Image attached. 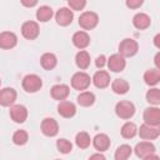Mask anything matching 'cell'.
I'll return each mask as SVG.
<instances>
[{"instance_id": "1", "label": "cell", "mask_w": 160, "mask_h": 160, "mask_svg": "<svg viewBox=\"0 0 160 160\" xmlns=\"http://www.w3.org/2000/svg\"><path fill=\"white\" fill-rule=\"evenodd\" d=\"M21 85H22V89L26 92H36L41 89L42 80L36 74H29V75L24 76L22 81H21Z\"/></svg>"}, {"instance_id": "2", "label": "cell", "mask_w": 160, "mask_h": 160, "mask_svg": "<svg viewBox=\"0 0 160 160\" xmlns=\"http://www.w3.org/2000/svg\"><path fill=\"white\" fill-rule=\"evenodd\" d=\"M115 112L120 119L129 120L134 116L135 114V105L131 101L128 100H121L115 105Z\"/></svg>"}, {"instance_id": "3", "label": "cell", "mask_w": 160, "mask_h": 160, "mask_svg": "<svg viewBox=\"0 0 160 160\" xmlns=\"http://www.w3.org/2000/svg\"><path fill=\"white\" fill-rule=\"evenodd\" d=\"M139 50V45L134 39H124L119 44V54L122 58H131Z\"/></svg>"}, {"instance_id": "4", "label": "cell", "mask_w": 160, "mask_h": 160, "mask_svg": "<svg viewBox=\"0 0 160 160\" xmlns=\"http://www.w3.org/2000/svg\"><path fill=\"white\" fill-rule=\"evenodd\" d=\"M90 82H91L90 76L84 71H78L71 76V86L75 90H79V91L86 90L89 88Z\"/></svg>"}, {"instance_id": "5", "label": "cell", "mask_w": 160, "mask_h": 160, "mask_svg": "<svg viewBox=\"0 0 160 160\" xmlns=\"http://www.w3.org/2000/svg\"><path fill=\"white\" fill-rule=\"evenodd\" d=\"M99 22V16L94 11H85L79 18V25L84 30H91L94 29Z\"/></svg>"}, {"instance_id": "6", "label": "cell", "mask_w": 160, "mask_h": 160, "mask_svg": "<svg viewBox=\"0 0 160 160\" xmlns=\"http://www.w3.org/2000/svg\"><path fill=\"white\" fill-rule=\"evenodd\" d=\"M21 34L28 40H35L39 36V34H40L39 24L36 21H32V20L25 21L21 25Z\"/></svg>"}, {"instance_id": "7", "label": "cell", "mask_w": 160, "mask_h": 160, "mask_svg": "<svg viewBox=\"0 0 160 160\" xmlns=\"http://www.w3.org/2000/svg\"><path fill=\"white\" fill-rule=\"evenodd\" d=\"M142 118H144V124L158 128L160 125V109L158 106L146 108Z\"/></svg>"}, {"instance_id": "8", "label": "cell", "mask_w": 160, "mask_h": 160, "mask_svg": "<svg viewBox=\"0 0 160 160\" xmlns=\"http://www.w3.org/2000/svg\"><path fill=\"white\" fill-rule=\"evenodd\" d=\"M106 65H108L109 70H111L114 72H120L125 69L126 61H125V58H122L120 54H112L106 60Z\"/></svg>"}, {"instance_id": "9", "label": "cell", "mask_w": 160, "mask_h": 160, "mask_svg": "<svg viewBox=\"0 0 160 160\" xmlns=\"http://www.w3.org/2000/svg\"><path fill=\"white\" fill-rule=\"evenodd\" d=\"M41 132L45 136H55L59 132V124L55 119L52 118H45L41 121Z\"/></svg>"}, {"instance_id": "10", "label": "cell", "mask_w": 160, "mask_h": 160, "mask_svg": "<svg viewBox=\"0 0 160 160\" xmlns=\"http://www.w3.org/2000/svg\"><path fill=\"white\" fill-rule=\"evenodd\" d=\"M16 90L12 88L0 89V105L1 106H12L16 100Z\"/></svg>"}, {"instance_id": "11", "label": "cell", "mask_w": 160, "mask_h": 160, "mask_svg": "<svg viewBox=\"0 0 160 160\" xmlns=\"http://www.w3.org/2000/svg\"><path fill=\"white\" fill-rule=\"evenodd\" d=\"M18 44V36L12 31H2L0 32V48L4 50H9L15 48Z\"/></svg>"}, {"instance_id": "12", "label": "cell", "mask_w": 160, "mask_h": 160, "mask_svg": "<svg viewBox=\"0 0 160 160\" xmlns=\"http://www.w3.org/2000/svg\"><path fill=\"white\" fill-rule=\"evenodd\" d=\"M74 14L69 8H60L55 14V20L60 26H68L72 22Z\"/></svg>"}, {"instance_id": "13", "label": "cell", "mask_w": 160, "mask_h": 160, "mask_svg": "<svg viewBox=\"0 0 160 160\" xmlns=\"http://www.w3.org/2000/svg\"><path fill=\"white\" fill-rule=\"evenodd\" d=\"M10 118L15 122L21 124L28 119V109L24 105H20V104L12 105L10 108Z\"/></svg>"}, {"instance_id": "14", "label": "cell", "mask_w": 160, "mask_h": 160, "mask_svg": "<svg viewBox=\"0 0 160 160\" xmlns=\"http://www.w3.org/2000/svg\"><path fill=\"white\" fill-rule=\"evenodd\" d=\"M138 134L144 140H155L160 135V130L155 126H150L146 124H142L140 129H138Z\"/></svg>"}, {"instance_id": "15", "label": "cell", "mask_w": 160, "mask_h": 160, "mask_svg": "<svg viewBox=\"0 0 160 160\" xmlns=\"http://www.w3.org/2000/svg\"><path fill=\"white\" fill-rule=\"evenodd\" d=\"M136 156L139 158H146L151 154H155V145L150 141H140L136 144L135 149H134Z\"/></svg>"}, {"instance_id": "16", "label": "cell", "mask_w": 160, "mask_h": 160, "mask_svg": "<svg viewBox=\"0 0 160 160\" xmlns=\"http://www.w3.org/2000/svg\"><path fill=\"white\" fill-rule=\"evenodd\" d=\"M58 112L59 115H61L62 118H72L75 114H76V106L74 102L71 101H68V100H62L59 102L58 105Z\"/></svg>"}, {"instance_id": "17", "label": "cell", "mask_w": 160, "mask_h": 160, "mask_svg": "<svg viewBox=\"0 0 160 160\" xmlns=\"http://www.w3.org/2000/svg\"><path fill=\"white\" fill-rule=\"evenodd\" d=\"M91 81H92V84H94L98 89H104V88L109 86V84H110V75H109V72L105 71V70H98V71L94 74Z\"/></svg>"}, {"instance_id": "18", "label": "cell", "mask_w": 160, "mask_h": 160, "mask_svg": "<svg viewBox=\"0 0 160 160\" xmlns=\"http://www.w3.org/2000/svg\"><path fill=\"white\" fill-rule=\"evenodd\" d=\"M50 94H51V98L55 99V100H59V101H62L65 100L69 94H70V89L68 85L65 84H56L51 88L50 90Z\"/></svg>"}, {"instance_id": "19", "label": "cell", "mask_w": 160, "mask_h": 160, "mask_svg": "<svg viewBox=\"0 0 160 160\" xmlns=\"http://www.w3.org/2000/svg\"><path fill=\"white\" fill-rule=\"evenodd\" d=\"M91 141H92L94 148H95L99 152L106 151V150L110 148V145H111L110 138H109L106 134H98V135H95V138H94Z\"/></svg>"}, {"instance_id": "20", "label": "cell", "mask_w": 160, "mask_h": 160, "mask_svg": "<svg viewBox=\"0 0 160 160\" xmlns=\"http://www.w3.org/2000/svg\"><path fill=\"white\" fill-rule=\"evenodd\" d=\"M72 44L74 46H76L78 49L82 50L85 48L89 46L90 44V36L86 31H76L74 35H72Z\"/></svg>"}, {"instance_id": "21", "label": "cell", "mask_w": 160, "mask_h": 160, "mask_svg": "<svg viewBox=\"0 0 160 160\" xmlns=\"http://www.w3.org/2000/svg\"><path fill=\"white\" fill-rule=\"evenodd\" d=\"M151 24V19L148 14L145 12H138L134 18H132V25L139 29V30H145L150 26Z\"/></svg>"}, {"instance_id": "22", "label": "cell", "mask_w": 160, "mask_h": 160, "mask_svg": "<svg viewBox=\"0 0 160 160\" xmlns=\"http://www.w3.org/2000/svg\"><path fill=\"white\" fill-rule=\"evenodd\" d=\"M40 64L45 70H52L58 64V58L52 52H45L40 58Z\"/></svg>"}, {"instance_id": "23", "label": "cell", "mask_w": 160, "mask_h": 160, "mask_svg": "<svg viewBox=\"0 0 160 160\" xmlns=\"http://www.w3.org/2000/svg\"><path fill=\"white\" fill-rule=\"evenodd\" d=\"M90 61H91L90 55H89V52L85 51V50H80V51L75 55V64H76V66H78L79 69H82V70L88 69V68L90 66Z\"/></svg>"}, {"instance_id": "24", "label": "cell", "mask_w": 160, "mask_h": 160, "mask_svg": "<svg viewBox=\"0 0 160 160\" xmlns=\"http://www.w3.org/2000/svg\"><path fill=\"white\" fill-rule=\"evenodd\" d=\"M76 101L80 106H84V108H88V106H91L94 102H95V95L94 92L91 91H81L78 98H76Z\"/></svg>"}, {"instance_id": "25", "label": "cell", "mask_w": 160, "mask_h": 160, "mask_svg": "<svg viewBox=\"0 0 160 160\" xmlns=\"http://www.w3.org/2000/svg\"><path fill=\"white\" fill-rule=\"evenodd\" d=\"M160 80V70L158 69H149L144 74V81L149 86H154Z\"/></svg>"}, {"instance_id": "26", "label": "cell", "mask_w": 160, "mask_h": 160, "mask_svg": "<svg viewBox=\"0 0 160 160\" xmlns=\"http://www.w3.org/2000/svg\"><path fill=\"white\" fill-rule=\"evenodd\" d=\"M129 82L124 79H115L112 82H111V89L115 94H119V95H124L129 91Z\"/></svg>"}, {"instance_id": "27", "label": "cell", "mask_w": 160, "mask_h": 160, "mask_svg": "<svg viewBox=\"0 0 160 160\" xmlns=\"http://www.w3.org/2000/svg\"><path fill=\"white\" fill-rule=\"evenodd\" d=\"M54 12H52V9L48 5H42L40 6L38 10H36V19L40 21V22H46L49 21L51 18H52Z\"/></svg>"}, {"instance_id": "28", "label": "cell", "mask_w": 160, "mask_h": 160, "mask_svg": "<svg viewBox=\"0 0 160 160\" xmlns=\"http://www.w3.org/2000/svg\"><path fill=\"white\" fill-rule=\"evenodd\" d=\"M121 136L125 138V139H132L136 134H138V126L131 122V121H126L122 126H121Z\"/></svg>"}, {"instance_id": "29", "label": "cell", "mask_w": 160, "mask_h": 160, "mask_svg": "<svg viewBox=\"0 0 160 160\" xmlns=\"http://www.w3.org/2000/svg\"><path fill=\"white\" fill-rule=\"evenodd\" d=\"M131 152H132L131 146L128 145V144H122L116 149V151L114 154V158H115V160H128L130 158Z\"/></svg>"}, {"instance_id": "30", "label": "cell", "mask_w": 160, "mask_h": 160, "mask_svg": "<svg viewBox=\"0 0 160 160\" xmlns=\"http://www.w3.org/2000/svg\"><path fill=\"white\" fill-rule=\"evenodd\" d=\"M75 144L78 148L80 149H86L90 146L91 144V139H90V135L86 132V131H80L76 134L75 136Z\"/></svg>"}, {"instance_id": "31", "label": "cell", "mask_w": 160, "mask_h": 160, "mask_svg": "<svg viewBox=\"0 0 160 160\" xmlns=\"http://www.w3.org/2000/svg\"><path fill=\"white\" fill-rule=\"evenodd\" d=\"M29 140V135L25 130H16L12 135V142L15 145H25Z\"/></svg>"}, {"instance_id": "32", "label": "cell", "mask_w": 160, "mask_h": 160, "mask_svg": "<svg viewBox=\"0 0 160 160\" xmlns=\"http://www.w3.org/2000/svg\"><path fill=\"white\" fill-rule=\"evenodd\" d=\"M146 101L150 102L151 105L158 106L160 104V90L156 89V88L148 90V92H146Z\"/></svg>"}, {"instance_id": "33", "label": "cell", "mask_w": 160, "mask_h": 160, "mask_svg": "<svg viewBox=\"0 0 160 160\" xmlns=\"http://www.w3.org/2000/svg\"><path fill=\"white\" fill-rule=\"evenodd\" d=\"M56 148L61 154H69L72 150V144L66 139H59L56 141Z\"/></svg>"}, {"instance_id": "34", "label": "cell", "mask_w": 160, "mask_h": 160, "mask_svg": "<svg viewBox=\"0 0 160 160\" xmlns=\"http://www.w3.org/2000/svg\"><path fill=\"white\" fill-rule=\"evenodd\" d=\"M68 5H69V9L72 11V10H82L84 8H85V5H86V1L85 0H69V2H68Z\"/></svg>"}, {"instance_id": "35", "label": "cell", "mask_w": 160, "mask_h": 160, "mask_svg": "<svg viewBox=\"0 0 160 160\" xmlns=\"http://www.w3.org/2000/svg\"><path fill=\"white\" fill-rule=\"evenodd\" d=\"M142 5V0H128L126 1V6L130 9H138Z\"/></svg>"}, {"instance_id": "36", "label": "cell", "mask_w": 160, "mask_h": 160, "mask_svg": "<svg viewBox=\"0 0 160 160\" xmlns=\"http://www.w3.org/2000/svg\"><path fill=\"white\" fill-rule=\"evenodd\" d=\"M106 64V58L105 55H99L96 59H95V65L99 68V69H102Z\"/></svg>"}, {"instance_id": "37", "label": "cell", "mask_w": 160, "mask_h": 160, "mask_svg": "<svg viewBox=\"0 0 160 160\" xmlns=\"http://www.w3.org/2000/svg\"><path fill=\"white\" fill-rule=\"evenodd\" d=\"M89 160H106V158L101 152H95L89 158Z\"/></svg>"}, {"instance_id": "38", "label": "cell", "mask_w": 160, "mask_h": 160, "mask_svg": "<svg viewBox=\"0 0 160 160\" xmlns=\"http://www.w3.org/2000/svg\"><path fill=\"white\" fill-rule=\"evenodd\" d=\"M21 4L24 6H28V8H31V6H35L38 4L36 0H32V1H26V0H21Z\"/></svg>"}, {"instance_id": "39", "label": "cell", "mask_w": 160, "mask_h": 160, "mask_svg": "<svg viewBox=\"0 0 160 160\" xmlns=\"http://www.w3.org/2000/svg\"><path fill=\"white\" fill-rule=\"evenodd\" d=\"M154 62H155V65H156V68H155V69H158V70H160V52H158V54L155 55V59H154Z\"/></svg>"}, {"instance_id": "40", "label": "cell", "mask_w": 160, "mask_h": 160, "mask_svg": "<svg viewBox=\"0 0 160 160\" xmlns=\"http://www.w3.org/2000/svg\"><path fill=\"white\" fill-rule=\"evenodd\" d=\"M142 160H160V158H159L156 154H151V155H149V156L144 158Z\"/></svg>"}, {"instance_id": "41", "label": "cell", "mask_w": 160, "mask_h": 160, "mask_svg": "<svg viewBox=\"0 0 160 160\" xmlns=\"http://www.w3.org/2000/svg\"><path fill=\"white\" fill-rule=\"evenodd\" d=\"M159 40H160V34H158L155 38H154V44L158 49H160V44H159Z\"/></svg>"}, {"instance_id": "42", "label": "cell", "mask_w": 160, "mask_h": 160, "mask_svg": "<svg viewBox=\"0 0 160 160\" xmlns=\"http://www.w3.org/2000/svg\"><path fill=\"white\" fill-rule=\"evenodd\" d=\"M0 85H1V80H0Z\"/></svg>"}, {"instance_id": "43", "label": "cell", "mask_w": 160, "mask_h": 160, "mask_svg": "<svg viewBox=\"0 0 160 160\" xmlns=\"http://www.w3.org/2000/svg\"><path fill=\"white\" fill-rule=\"evenodd\" d=\"M56 160H59V159H56Z\"/></svg>"}]
</instances>
